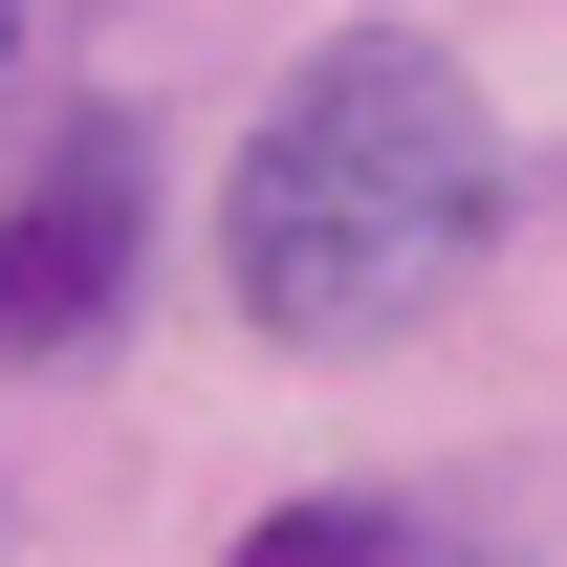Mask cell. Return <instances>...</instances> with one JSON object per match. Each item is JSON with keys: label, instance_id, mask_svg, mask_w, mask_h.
<instances>
[{"label": "cell", "instance_id": "obj_1", "mask_svg": "<svg viewBox=\"0 0 567 567\" xmlns=\"http://www.w3.org/2000/svg\"><path fill=\"white\" fill-rule=\"evenodd\" d=\"M481 218H502V110L458 87V44L350 22V44H306L284 110L240 132L218 284H240V328H262V350H393V328L458 306Z\"/></svg>", "mask_w": 567, "mask_h": 567}, {"label": "cell", "instance_id": "obj_2", "mask_svg": "<svg viewBox=\"0 0 567 567\" xmlns=\"http://www.w3.org/2000/svg\"><path fill=\"white\" fill-rule=\"evenodd\" d=\"M132 262H153V132L132 110H66V132L22 153V197H0V371L110 350Z\"/></svg>", "mask_w": 567, "mask_h": 567}, {"label": "cell", "instance_id": "obj_3", "mask_svg": "<svg viewBox=\"0 0 567 567\" xmlns=\"http://www.w3.org/2000/svg\"><path fill=\"white\" fill-rule=\"evenodd\" d=\"M218 567H458V546H415L393 502H284V524H240Z\"/></svg>", "mask_w": 567, "mask_h": 567}, {"label": "cell", "instance_id": "obj_4", "mask_svg": "<svg viewBox=\"0 0 567 567\" xmlns=\"http://www.w3.org/2000/svg\"><path fill=\"white\" fill-rule=\"evenodd\" d=\"M0 44H22V0H0Z\"/></svg>", "mask_w": 567, "mask_h": 567}]
</instances>
